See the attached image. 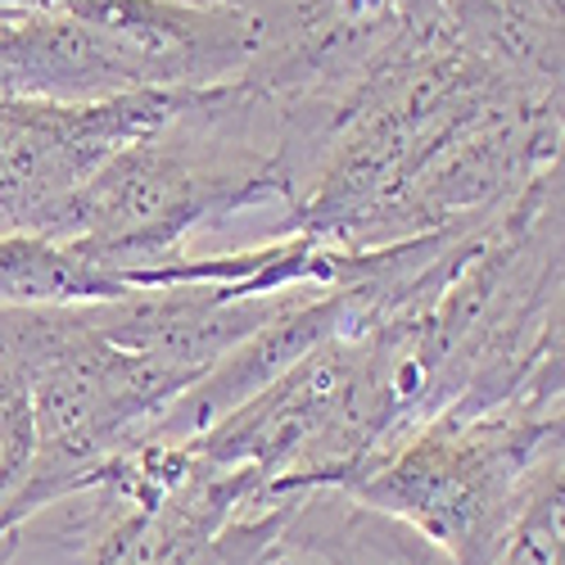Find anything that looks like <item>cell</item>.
Listing matches in <instances>:
<instances>
[{
    "label": "cell",
    "instance_id": "6",
    "mask_svg": "<svg viewBox=\"0 0 565 565\" xmlns=\"http://www.w3.org/2000/svg\"><path fill=\"white\" fill-rule=\"evenodd\" d=\"M19 543H23V525H19V530H6V534H0V565H10V561H14Z\"/></svg>",
    "mask_w": 565,
    "mask_h": 565
},
{
    "label": "cell",
    "instance_id": "2",
    "mask_svg": "<svg viewBox=\"0 0 565 565\" xmlns=\"http://www.w3.org/2000/svg\"><path fill=\"white\" fill-rule=\"evenodd\" d=\"M556 484H565L561 398H511L416 420L344 493L412 525L457 565H493L521 515Z\"/></svg>",
    "mask_w": 565,
    "mask_h": 565
},
{
    "label": "cell",
    "instance_id": "4",
    "mask_svg": "<svg viewBox=\"0 0 565 565\" xmlns=\"http://www.w3.org/2000/svg\"><path fill=\"white\" fill-rule=\"evenodd\" d=\"M185 90H122L105 100H0V235H51L64 204Z\"/></svg>",
    "mask_w": 565,
    "mask_h": 565
},
{
    "label": "cell",
    "instance_id": "5",
    "mask_svg": "<svg viewBox=\"0 0 565 565\" xmlns=\"http://www.w3.org/2000/svg\"><path fill=\"white\" fill-rule=\"evenodd\" d=\"M131 286L122 276L68 254L45 235H0V308L10 303H96Z\"/></svg>",
    "mask_w": 565,
    "mask_h": 565
},
{
    "label": "cell",
    "instance_id": "3",
    "mask_svg": "<svg viewBox=\"0 0 565 565\" xmlns=\"http://www.w3.org/2000/svg\"><path fill=\"white\" fill-rule=\"evenodd\" d=\"M407 426L412 416L394 385V340L375 321L321 340L191 444L213 466L254 470L267 502L280 507L312 489H349Z\"/></svg>",
    "mask_w": 565,
    "mask_h": 565
},
{
    "label": "cell",
    "instance_id": "1",
    "mask_svg": "<svg viewBox=\"0 0 565 565\" xmlns=\"http://www.w3.org/2000/svg\"><path fill=\"white\" fill-rule=\"evenodd\" d=\"M295 200L286 109L249 77L195 86L177 109L118 150L64 204L45 241L127 280L168 263L200 231H222L249 209Z\"/></svg>",
    "mask_w": 565,
    "mask_h": 565
}]
</instances>
